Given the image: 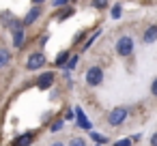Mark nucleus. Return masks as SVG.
Instances as JSON below:
<instances>
[{
	"label": "nucleus",
	"instance_id": "f257e3e1",
	"mask_svg": "<svg viewBox=\"0 0 157 146\" xmlns=\"http://www.w3.org/2000/svg\"><path fill=\"white\" fill-rule=\"evenodd\" d=\"M103 80H105V71H103V67H99V65L88 67V69H86V73H84V84H86V86H90V88L101 86V84H103Z\"/></svg>",
	"mask_w": 157,
	"mask_h": 146
},
{
	"label": "nucleus",
	"instance_id": "f03ea898",
	"mask_svg": "<svg viewBox=\"0 0 157 146\" xmlns=\"http://www.w3.org/2000/svg\"><path fill=\"white\" fill-rule=\"evenodd\" d=\"M114 50H116V54H118L121 58H129V56L133 54V50H136V41H133V37H131V35H121V37L116 39Z\"/></svg>",
	"mask_w": 157,
	"mask_h": 146
},
{
	"label": "nucleus",
	"instance_id": "7ed1b4c3",
	"mask_svg": "<svg viewBox=\"0 0 157 146\" xmlns=\"http://www.w3.org/2000/svg\"><path fill=\"white\" fill-rule=\"evenodd\" d=\"M127 116H129V107L127 105H116L108 112V125L110 127H121V125H125Z\"/></svg>",
	"mask_w": 157,
	"mask_h": 146
},
{
	"label": "nucleus",
	"instance_id": "20e7f679",
	"mask_svg": "<svg viewBox=\"0 0 157 146\" xmlns=\"http://www.w3.org/2000/svg\"><path fill=\"white\" fill-rule=\"evenodd\" d=\"M48 65V56L43 50H35L33 54H28V60H26V71H39Z\"/></svg>",
	"mask_w": 157,
	"mask_h": 146
},
{
	"label": "nucleus",
	"instance_id": "39448f33",
	"mask_svg": "<svg viewBox=\"0 0 157 146\" xmlns=\"http://www.w3.org/2000/svg\"><path fill=\"white\" fill-rule=\"evenodd\" d=\"M56 82V73L54 71H41L37 77H35V86L39 90H50Z\"/></svg>",
	"mask_w": 157,
	"mask_h": 146
},
{
	"label": "nucleus",
	"instance_id": "423d86ee",
	"mask_svg": "<svg viewBox=\"0 0 157 146\" xmlns=\"http://www.w3.org/2000/svg\"><path fill=\"white\" fill-rule=\"evenodd\" d=\"M41 15H43V7H41V5H33V7L28 9V13L22 17V24H24V28H28V26H35V24L41 20Z\"/></svg>",
	"mask_w": 157,
	"mask_h": 146
},
{
	"label": "nucleus",
	"instance_id": "0eeeda50",
	"mask_svg": "<svg viewBox=\"0 0 157 146\" xmlns=\"http://www.w3.org/2000/svg\"><path fill=\"white\" fill-rule=\"evenodd\" d=\"M73 112H75V125H78L80 129H84V131H93V122L88 120V116L84 114V110H82L80 105H75Z\"/></svg>",
	"mask_w": 157,
	"mask_h": 146
},
{
	"label": "nucleus",
	"instance_id": "6e6552de",
	"mask_svg": "<svg viewBox=\"0 0 157 146\" xmlns=\"http://www.w3.org/2000/svg\"><path fill=\"white\" fill-rule=\"evenodd\" d=\"M11 37H13V47L15 50H24V45H26V30L24 28L11 30Z\"/></svg>",
	"mask_w": 157,
	"mask_h": 146
},
{
	"label": "nucleus",
	"instance_id": "1a4fd4ad",
	"mask_svg": "<svg viewBox=\"0 0 157 146\" xmlns=\"http://www.w3.org/2000/svg\"><path fill=\"white\" fill-rule=\"evenodd\" d=\"M155 41H157V24H148V26L144 28V32H142V43L151 45V43H155Z\"/></svg>",
	"mask_w": 157,
	"mask_h": 146
},
{
	"label": "nucleus",
	"instance_id": "9d476101",
	"mask_svg": "<svg viewBox=\"0 0 157 146\" xmlns=\"http://www.w3.org/2000/svg\"><path fill=\"white\" fill-rule=\"evenodd\" d=\"M73 15H75V9L67 5V7H63L60 11L54 13V20H56V22H65V20H69V17H73Z\"/></svg>",
	"mask_w": 157,
	"mask_h": 146
},
{
	"label": "nucleus",
	"instance_id": "9b49d317",
	"mask_svg": "<svg viewBox=\"0 0 157 146\" xmlns=\"http://www.w3.org/2000/svg\"><path fill=\"white\" fill-rule=\"evenodd\" d=\"M101 32H103V30H101V28H97V30H95V32H93V35H90L86 41H84V43H82V52H84V54H86V52H88V50H90V47L97 43V39L101 37Z\"/></svg>",
	"mask_w": 157,
	"mask_h": 146
},
{
	"label": "nucleus",
	"instance_id": "f8f14e48",
	"mask_svg": "<svg viewBox=\"0 0 157 146\" xmlns=\"http://www.w3.org/2000/svg\"><path fill=\"white\" fill-rule=\"evenodd\" d=\"M33 137H35V133H33V131L22 133V135H17V137L13 140V146H30V144H33Z\"/></svg>",
	"mask_w": 157,
	"mask_h": 146
},
{
	"label": "nucleus",
	"instance_id": "ddd939ff",
	"mask_svg": "<svg viewBox=\"0 0 157 146\" xmlns=\"http://www.w3.org/2000/svg\"><path fill=\"white\" fill-rule=\"evenodd\" d=\"M71 54H73V52H69V50L58 52V56H56V60H54V67H56V69H63V67L67 65V60L71 58Z\"/></svg>",
	"mask_w": 157,
	"mask_h": 146
},
{
	"label": "nucleus",
	"instance_id": "4468645a",
	"mask_svg": "<svg viewBox=\"0 0 157 146\" xmlns=\"http://www.w3.org/2000/svg\"><path fill=\"white\" fill-rule=\"evenodd\" d=\"M11 58H13L11 50H7V47H0V69L9 67V65H11Z\"/></svg>",
	"mask_w": 157,
	"mask_h": 146
},
{
	"label": "nucleus",
	"instance_id": "2eb2a0df",
	"mask_svg": "<svg viewBox=\"0 0 157 146\" xmlns=\"http://www.w3.org/2000/svg\"><path fill=\"white\" fill-rule=\"evenodd\" d=\"M88 137L95 140V144H101V146H105V144L110 142L108 135H101V133H97V131H88Z\"/></svg>",
	"mask_w": 157,
	"mask_h": 146
},
{
	"label": "nucleus",
	"instance_id": "dca6fc26",
	"mask_svg": "<svg viewBox=\"0 0 157 146\" xmlns=\"http://www.w3.org/2000/svg\"><path fill=\"white\" fill-rule=\"evenodd\" d=\"M78 62H80V54H71V58L67 60V65L63 67V71H75Z\"/></svg>",
	"mask_w": 157,
	"mask_h": 146
},
{
	"label": "nucleus",
	"instance_id": "f3484780",
	"mask_svg": "<svg viewBox=\"0 0 157 146\" xmlns=\"http://www.w3.org/2000/svg\"><path fill=\"white\" fill-rule=\"evenodd\" d=\"M63 127H65V118H56L50 125V133H58V131H63Z\"/></svg>",
	"mask_w": 157,
	"mask_h": 146
},
{
	"label": "nucleus",
	"instance_id": "a211bd4d",
	"mask_svg": "<svg viewBox=\"0 0 157 146\" xmlns=\"http://www.w3.org/2000/svg\"><path fill=\"white\" fill-rule=\"evenodd\" d=\"M121 15H123V7H121V2H114V7L110 11V17L112 20H121Z\"/></svg>",
	"mask_w": 157,
	"mask_h": 146
},
{
	"label": "nucleus",
	"instance_id": "6ab92c4d",
	"mask_svg": "<svg viewBox=\"0 0 157 146\" xmlns=\"http://www.w3.org/2000/svg\"><path fill=\"white\" fill-rule=\"evenodd\" d=\"M108 5H110V0H93V2H90V7H93V9H97V11L108 9Z\"/></svg>",
	"mask_w": 157,
	"mask_h": 146
},
{
	"label": "nucleus",
	"instance_id": "aec40b11",
	"mask_svg": "<svg viewBox=\"0 0 157 146\" xmlns=\"http://www.w3.org/2000/svg\"><path fill=\"white\" fill-rule=\"evenodd\" d=\"M67 146H86V140L75 135V137H71V140H69V144H67Z\"/></svg>",
	"mask_w": 157,
	"mask_h": 146
},
{
	"label": "nucleus",
	"instance_id": "412c9836",
	"mask_svg": "<svg viewBox=\"0 0 157 146\" xmlns=\"http://www.w3.org/2000/svg\"><path fill=\"white\" fill-rule=\"evenodd\" d=\"M69 2H73V0H52V7H54V9H63V7H67Z\"/></svg>",
	"mask_w": 157,
	"mask_h": 146
},
{
	"label": "nucleus",
	"instance_id": "4be33fe9",
	"mask_svg": "<svg viewBox=\"0 0 157 146\" xmlns=\"http://www.w3.org/2000/svg\"><path fill=\"white\" fill-rule=\"evenodd\" d=\"M63 118H65V122H67V120H75V112H73L71 107H67V110H65V116H63Z\"/></svg>",
	"mask_w": 157,
	"mask_h": 146
},
{
	"label": "nucleus",
	"instance_id": "5701e85b",
	"mask_svg": "<svg viewBox=\"0 0 157 146\" xmlns=\"http://www.w3.org/2000/svg\"><path fill=\"white\" fill-rule=\"evenodd\" d=\"M114 146H133V142H131V137H125V140L114 142Z\"/></svg>",
	"mask_w": 157,
	"mask_h": 146
},
{
	"label": "nucleus",
	"instance_id": "b1692460",
	"mask_svg": "<svg viewBox=\"0 0 157 146\" xmlns=\"http://www.w3.org/2000/svg\"><path fill=\"white\" fill-rule=\"evenodd\" d=\"M151 95L153 97H157V75L153 77V82H151Z\"/></svg>",
	"mask_w": 157,
	"mask_h": 146
},
{
	"label": "nucleus",
	"instance_id": "393cba45",
	"mask_svg": "<svg viewBox=\"0 0 157 146\" xmlns=\"http://www.w3.org/2000/svg\"><path fill=\"white\" fill-rule=\"evenodd\" d=\"M82 39H84V30H80V32L73 37V43H82Z\"/></svg>",
	"mask_w": 157,
	"mask_h": 146
},
{
	"label": "nucleus",
	"instance_id": "a878e982",
	"mask_svg": "<svg viewBox=\"0 0 157 146\" xmlns=\"http://www.w3.org/2000/svg\"><path fill=\"white\" fill-rule=\"evenodd\" d=\"M129 137H131V142H133V144H138V142L142 140V133L138 131V133H133V135H129Z\"/></svg>",
	"mask_w": 157,
	"mask_h": 146
},
{
	"label": "nucleus",
	"instance_id": "bb28decb",
	"mask_svg": "<svg viewBox=\"0 0 157 146\" xmlns=\"http://www.w3.org/2000/svg\"><path fill=\"white\" fill-rule=\"evenodd\" d=\"M48 37H50L48 32H43V35H41V39H39V43H41V47H43V45L48 43Z\"/></svg>",
	"mask_w": 157,
	"mask_h": 146
},
{
	"label": "nucleus",
	"instance_id": "cd10ccee",
	"mask_svg": "<svg viewBox=\"0 0 157 146\" xmlns=\"http://www.w3.org/2000/svg\"><path fill=\"white\" fill-rule=\"evenodd\" d=\"M151 146H157V131L151 135Z\"/></svg>",
	"mask_w": 157,
	"mask_h": 146
},
{
	"label": "nucleus",
	"instance_id": "c85d7f7f",
	"mask_svg": "<svg viewBox=\"0 0 157 146\" xmlns=\"http://www.w3.org/2000/svg\"><path fill=\"white\" fill-rule=\"evenodd\" d=\"M50 146H67L65 142H54V144H50Z\"/></svg>",
	"mask_w": 157,
	"mask_h": 146
},
{
	"label": "nucleus",
	"instance_id": "c756f323",
	"mask_svg": "<svg viewBox=\"0 0 157 146\" xmlns=\"http://www.w3.org/2000/svg\"><path fill=\"white\" fill-rule=\"evenodd\" d=\"M30 2H33V5H43L45 0H30Z\"/></svg>",
	"mask_w": 157,
	"mask_h": 146
},
{
	"label": "nucleus",
	"instance_id": "7c9ffc66",
	"mask_svg": "<svg viewBox=\"0 0 157 146\" xmlns=\"http://www.w3.org/2000/svg\"><path fill=\"white\" fill-rule=\"evenodd\" d=\"M133 146H136V144H133Z\"/></svg>",
	"mask_w": 157,
	"mask_h": 146
}]
</instances>
